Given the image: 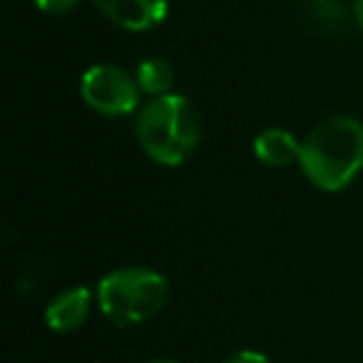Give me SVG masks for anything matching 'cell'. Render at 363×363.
<instances>
[{
  "label": "cell",
  "mask_w": 363,
  "mask_h": 363,
  "mask_svg": "<svg viewBox=\"0 0 363 363\" xmlns=\"http://www.w3.org/2000/svg\"><path fill=\"white\" fill-rule=\"evenodd\" d=\"M298 167L323 192L346 189L363 169V122L351 115L323 120L301 142Z\"/></svg>",
  "instance_id": "6da1fadb"
},
{
  "label": "cell",
  "mask_w": 363,
  "mask_h": 363,
  "mask_svg": "<svg viewBox=\"0 0 363 363\" xmlns=\"http://www.w3.org/2000/svg\"><path fill=\"white\" fill-rule=\"evenodd\" d=\"M135 132L150 160L164 167H179L197 150L202 122L187 97L169 92L142 105Z\"/></svg>",
  "instance_id": "7a4b0ae2"
},
{
  "label": "cell",
  "mask_w": 363,
  "mask_h": 363,
  "mask_svg": "<svg viewBox=\"0 0 363 363\" xmlns=\"http://www.w3.org/2000/svg\"><path fill=\"white\" fill-rule=\"evenodd\" d=\"M97 303L115 326H140L169 301V284L155 269L125 267L105 274L97 284Z\"/></svg>",
  "instance_id": "3957f363"
},
{
  "label": "cell",
  "mask_w": 363,
  "mask_h": 363,
  "mask_svg": "<svg viewBox=\"0 0 363 363\" xmlns=\"http://www.w3.org/2000/svg\"><path fill=\"white\" fill-rule=\"evenodd\" d=\"M140 85L127 70L100 62L82 72L80 95L95 112L105 117H125L140 105Z\"/></svg>",
  "instance_id": "277c9868"
},
{
  "label": "cell",
  "mask_w": 363,
  "mask_h": 363,
  "mask_svg": "<svg viewBox=\"0 0 363 363\" xmlns=\"http://www.w3.org/2000/svg\"><path fill=\"white\" fill-rule=\"evenodd\" d=\"M110 23L130 33H145L162 26L169 13V0H95Z\"/></svg>",
  "instance_id": "5b68a950"
},
{
  "label": "cell",
  "mask_w": 363,
  "mask_h": 363,
  "mask_svg": "<svg viewBox=\"0 0 363 363\" xmlns=\"http://www.w3.org/2000/svg\"><path fill=\"white\" fill-rule=\"evenodd\" d=\"M92 294L87 286H72L60 291L45 308V321L55 333H72L87 321Z\"/></svg>",
  "instance_id": "8992f818"
},
{
  "label": "cell",
  "mask_w": 363,
  "mask_h": 363,
  "mask_svg": "<svg viewBox=\"0 0 363 363\" xmlns=\"http://www.w3.org/2000/svg\"><path fill=\"white\" fill-rule=\"evenodd\" d=\"M254 155L267 167H286L298 162L301 145L291 132L281 130V127H269L254 140Z\"/></svg>",
  "instance_id": "52a82bcc"
},
{
  "label": "cell",
  "mask_w": 363,
  "mask_h": 363,
  "mask_svg": "<svg viewBox=\"0 0 363 363\" xmlns=\"http://www.w3.org/2000/svg\"><path fill=\"white\" fill-rule=\"evenodd\" d=\"M135 80L140 85L142 92L152 97H162L169 95L172 85H174V70L167 60H160V57H147L137 65Z\"/></svg>",
  "instance_id": "ba28073f"
},
{
  "label": "cell",
  "mask_w": 363,
  "mask_h": 363,
  "mask_svg": "<svg viewBox=\"0 0 363 363\" xmlns=\"http://www.w3.org/2000/svg\"><path fill=\"white\" fill-rule=\"evenodd\" d=\"M80 0H35L38 11L48 13V16H62V13L72 11Z\"/></svg>",
  "instance_id": "9c48e42d"
},
{
  "label": "cell",
  "mask_w": 363,
  "mask_h": 363,
  "mask_svg": "<svg viewBox=\"0 0 363 363\" xmlns=\"http://www.w3.org/2000/svg\"><path fill=\"white\" fill-rule=\"evenodd\" d=\"M224 363H272V361H269V356H264L259 351H239L234 356H229Z\"/></svg>",
  "instance_id": "30bf717a"
},
{
  "label": "cell",
  "mask_w": 363,
  "mask_h": 363,
  "mask_svg": "<svg viewBox=\"0 0 363 363\" xmlns=\"http://www.w3.org/2000/svg\"><path fill=\"white\" fill-rule=\"evenodd\" d=\"M353 16H356V23L363 28V0H353Z\"/></svg>",
  "instance_id": "8fae6325"
},
{
  "label": "cell",
  "mask_w": 363,
  "mask_h": 363,
  "mask_svg": "<svg viewBox=\"0 0 363 363\" xmlns=\"http://www.w3.org/2000/svg\"><path fill=\"white\" fill-rule=\"evenodd\" d=\"M147 363H177V361H172V358H152V361H147Z\"/></svg>",
  "instance_id": "7c38bea8"
}]
</instances>
